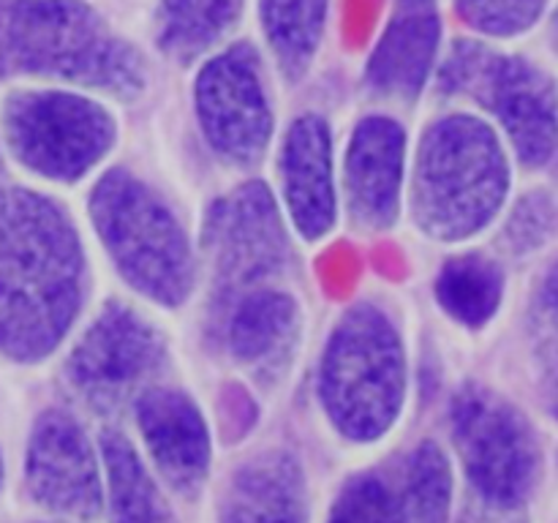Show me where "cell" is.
Listing matches in <instances>:
<instances>
[{
    "mask_svg": "<svg viewBox=\"0 0 558 523\" xmlns=\"http://www.w3.org/2000/svg\"><path fill=\"white\" fill-rule=\"evenodd\" d=\"M80 289V245L63 212L27 191H0V352L25 363L52 352Z\"/></svg>",
    "mask_w": 558,
    "mask_h": 523,
    "instance_id": "1",
    "label": "cell"
},
{
    "mask_svg": "<svg viewBox=\"0 0 558 523\" xmlns=\"http://www.w3.org/2000/svg\"><path fill=\"white\" fill-rule=\"evenodd\" d=\"M58 76L134 96L142 58L85 0H0V76Z\"/></svg>",
    "mask_w": 558,
    "mask_h": 523,
    "instance_id": "2",
    "label": "cell"
},
{
    "mask_svg": "<svg viewBox=\"0 0 558 523\" xmlns=\"http://www.w3.org/2000/svg\"><path fill=\"white\" fill-rule=\"evenodd\" d=\"M510 188V167L494 131L456 114L428 131L420 150L414 207L430 234L461 240L499 212Z\"/></svg>",
    "mask_w": 558,
    "mask_h": 523,
    "instance_id": "3",
    "label": "cell"
},
{
    "mask_svg": "<svg viewBox=\"0 0 558 523\" xmlns=\"http://www.w3.org/2000/svg\"><path fill=\"white\" fill-rule=\"evenodd\" d=\"M319 387L327 414L347 439L374 441L390 430L403 403V354L379 311L363 305L341 321Z\"/></svg>",
    "mask_w": 558,
    "mask_h": 523,
    "instance_id": "4",
    "label": "cell"
},
{
    "mask_svg": "<svg viewBox=\"0 0 558 523\" xmlns=\"http://www.w3.org/2000/svg\"><path fill=\"white\" fill-rule=\"evenodd\" d=\"M90 210L120 272L158 303H183L194 272L185 234L169 207L140 180L112 172L98 183Z\"/></svg>",
    "mask_w": 558,
    "mask_h": 523,
    "instance_id": "5",
    "label": "cell"
},
{
    "mask_svg": "<svg viewBox=\"0 0 558 523\" xmlns=\"http://www.w3.org/2000/svg\"><path fill=\"white\" fill-rule=\"evenodd\" d=\"M441 87L463 93L499 118L518 156L545 167L558 153V87L554 76L518 54L458 41L441 65Z\"/></svg>",
    "mask_w": 558,
    "mask_h": 523,
    "instance_id": "6",
    "label": "cell"
},
{
    "mask_svg": "<svg viewBox=\"0 0 558 523\" xmlns=\"http://www.w3.org/2000/svg\"><path fill=\"white\" fill-rule=\"evenodd\" d=\"M452 436L463 469L485 504L515 510L539 477V445L532 425L505 398L466 387L452 403Z\"/></svg>",
    "mask_w": 558,
    "mask_h": 523,
    "instance_id": "7",
    "label": "cell"
},
{
    "mask_svg": "<svg viewBox=\"0 0 558 523\" xmlns=\"http://www.w3.org/2000/svg\"><path fill=\"white\" fill-rule=\"evenodd\" d=\"M5 136L25 167L54 180L85 174L112 145V120L71 93H20L5 104Z\"/></svg>",
    "mask_w": 558,
    "mask_h": 523,
    "instance_id": "8",
    "label": "cell"
},
{
    "mask_svg": "<svg viewBox=\"0 0 558 523\" xmlns=\"http://www.w3.org/2000/svg\"><path fill=\"white\" fill-rule=\"evenodd\" d=\"M202 129L221 156L254 161L270 139V107L254 49L240 44L216 54L196 80Z\"/></svg>",
    "mask_w": 558,
    "mask_h": 523,
    "instance_id": "9",
    "label": "cell"
},
{
    "mask_svg": "<svg viewBox=\"0 0 558 523\" xmlns=\"http://www.w3.org/2000/svg\"><path fill=\"white\" fill-rule=\"evenodd\" d=\"M25 483L33 499L60 515L93 518L104 501L101 466L85 430L63 412H47L27 445Z\"/></svg>",
    "mask_w": 558,
    "mask_h": 523,
    "instance_id": "10",
    "label": "cell"
},
{
    "mask_svg": "<svg viewBox=\"0 0 558 523\" xmlns=\"http://www.w3.org/2000/svg\"><path fill=\"white\" fill-rule=\"evenodd\" d=\"M207 248L223 289L259 281L287 265V240L265 185H243L213 207Z\"/></svg>",
    "mask_w": 558,
    "mask_h": 523,
    "instance_id": "11",
    "label": "cell"
},
{
    "mask_svg": "<svg viewBox=\"0 0 558 523\" xmlns=\"http://www.w3.org/2000/svg\"><path fill=\"white\" fill-rule=\"evenodd\" d=\"M163 360L158 332L123 305H109L82 336L71 376L96 401H114L140 385Z\"/></svg>",
    "mask_w": 558,
    "mask_h": 523,
    "instance_id": "12",
    "label": "cell"
},
{
    "mask_svg": "<svg viewBox=\"0 0 558 523\" xmlns=\"http://www.w3.org/2000/svg\"><path fill=\"white\" fill-rule=\"evenodd\" d=\"M136 419L163 479L180 494H196L210 469V436L191 398L174 390H150L136 403Z\"/></svg>",
    "mask_w": 558,
    "mask_h": 523,
    "instance_id": "13",
    "label": "cell"
},
{
    "mask_svg": "<svg viewBox=\"0 0 558 523\" xmlns=\"http://www.w3.org/2000/svg\"><path fill=\"white\" fill-rule=\"evenodd\" d=\"M403 131L387 118L357 125L347 156V194L363 227H387L398 212L403 180Z\"/></svg>",
    "mask_w": 558,
    "mask_h": 523,
    "instance_id": "14",
    "label": "cell"
},
{
    "mask_svg": "<svg viewBox=\"0 0 558 523\" xmlns=\"http://www.w3.org/2000/svg\"><path fill=\"white\" fill-rule=\"evenodd\" d=\"M283 188L289 210L305 238H319L336 218V191H332L330 131L325 120L305 114L292 125L281 158Z\"/></svg>",
    "mask_w": 558,
    "mask_h": 523,
    "instance_id": "15",
    "label": "cell"
},
{
    "mask_svg": "<svg viewBox=\"0 0 558 523\" xmlns=\"http://www.w3.org/2000/svg\"><path fill=\"white\" fill-rule=\"evenodd\" d=\"M221 523H308L305 477L294 455L270 450L240 466L223 494Z\"/></svg>",
    "mask_w": 558,
    "mask_h": 523,
    "instance_id": "16",
    "label": "cell"
},
{
    "mask_svg": "<svg viewBox=\"0 0 558 523\" xmlns=\"http://www.w3.org/2000/svg\"><path fill=\"white\" fill-rule=\"evenodd\" d=\"M434 5H398L368 63V85L381 96L412 98L423 90L439 49Z\"/></svg>",
    "mask_w": 558,
    "mask_h": 523,
    "instance_id": "17",
    "label": "cell"
},
{
    "mask_svg": "<svg viewBox=\"0 0 558 523\" xmlns=\"http://www.w3.org/2000/svg\"><path fill=\"white\" fill-rule=\"evenodd\" d=\"M298 336V305L281 292L245 294L229 319L234 357L259 374H276Z\"/></svg>",
    "mask_w": 558,
    "mask_h": 523,
    "instance_id": "18",
    "label": "cell"
},
{
    "mask_svg": "<svg viewBox=\"0 0 558 523\" xmlns=\"http://www.w3.org/2000/svg\"><path fill=\"white\" fill-rule=\"evenodd\" d=\"M104 469L112 523H178L134 447L120 434H104Z\"/></svg>",
    "mask_w": 558,
    "mask_h": 523,
    "instance_id": "19",
    "label": "cell"
},
{
    "mask_svg": "<svg viewBox=\"0 0 558 523\" xmlns=\"http://www.w3.org/2000/svg\"><path fill=\"white\" fill-rule=\"evenodd\" d=\"M240 9L243 0H156L158 41L180 58L199 54L232 31Z\"/></svg>",
    "mask_w": 558,
    "mask_h": 523,
    "instance_id": "20",
    "label": "cell"
},
{
    "mask_svg": "<svg viewBox=\"0 0 558 523\" xmlns=\"http://www.w3.org/2000/svg\"><path fill=\"white\" fill-rule=\"evenodd\" d=\"M330 0H259L262 27L278 63L303 74L322 44Z\"/></svg>",
    "mask_w": 558,
    "mask_h": 523,
    "instance_id": "21",
    "label": "cell"
},
{
    "mask_svg": "<svg viewBox=\"0 0 558 523\" xmlns=\"http://www.w3.org/2000/svg\"><path fill=\"white\" fill-rule=\"evenodd\" d=\"M501 270L483 256H461L441 270L436 292L447 314L469 327H480L501 303Z\"/></svg>",
    "mask_w": 558,
    "mask_h": 523,
    "instance_id": "22",
    "label": "cell"
},
{
    "mask_svg": "<svg viewBox=\"0 0 558 523\" xmlns=\"http://www.w3.org/2000/svg\"><path fill=\"white\" fill-rule=\"evenodd\" d=\"M407 523H447L452 510V469L439 445L425 441L409 455L398 496Z\"/></svg>",
    "mask_w": 558,
    "mask_h": 523,
    "instance_id": "23",
    "label": "cell"
},
{
    "mask_svg": "<svg viewBox=\"0 0 558 523\" xmlns=\"http://www.w3.org/2000/svg\"><path fill=\"white\" fill-rule=\"evenodd\" d=\"M456 9L474 31L512 38L532 31L543 20L548 0H456Z\"/></svg>",
    "mask_w": 558,
    "mask_h": 523,
    "instance_id": "24",
    "label": "cell"
},
{
    "mask_svg": "<svg viewBox=\"0 0 558 523\" xmlns=\"http://www.w3.org/2000/svg\"><path fill=\"white\" fill-rule=\"evenodd\" d=\"M327 523H407L398 496L379 477H357L341 490Z\"/></svg>",
    "mask_w": 558,
    "mask_h": 523,
    "instance_id": "25",
    "label": "cell"
},
{
    "mask_svg": "<svg viewBox=\"0 0 558 523\" xmlns=\"http://www.w3.org/2000/svg\"><path fill=\"white\" fill-rule=\"evenodd\" d=\"M554 210H550L545 196H532L515 210L510 223V240L515 248H534L545 240V234L554 227Z\"/></svg>",
    "mask_w": 558,
    "mask_h": 523,
    "instance_id": "26",
    "label": "cell"
},
{
    "mask_svg": "<svg viewBox=\"0 0 558 523\" xmlns=\"http://www.w3.org/2000/svg\"><path fill=\"white\" fill-rule=\"evenodd\" d=\"M398 5H434V0H396Z\"/></svg>",
    "mask_w": 558,
    "mask_h": 523,
    "instance_id": "27",
    "label": "cell"
},
{
    "mask_svg": "<svg viewBox=\"0 0 558 523\" xmlns=\"http://www.w3.org/2000/svg\"><path fill=\"white\" fill-rule=\"evenodd\" d=\"M0 485H3V458H0Z\"/></svg>",
    "mask_w": 558,
    "mask_h": 523,
    "instance_id": "28",
    "label": "cell"
}]
</instances>
